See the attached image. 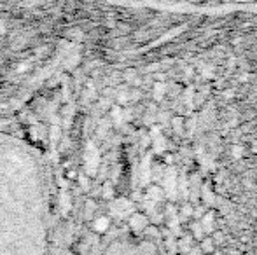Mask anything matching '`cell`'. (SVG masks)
Instances as JSON below:
<instances>
[{
    "label": "cell",
    "instance_id": "obj_5",
    "mask_svg": "<svg viewBox=\"0 0 257 255\" xmlns=\"http://www.w3.org/2000/svg\"><path fill=\"white\" fill-rule=\"evenodd\" d=\"M79 184L82 185V189H88L89 187V184H88V178L82 175V177H79Z\"/></svg>",
    "mask_w": 257,
    "mask_h": 255
},
{
    "label": "cell",
    "instance_id": "obj_3",
    "mask_svg": "<svg viewBox=\"0 0 257 255\" xmlns=\"http://www.w3.org/2000/svg\"><path fill=\"white\" fill-rule=\"evenodd\" d=\"M61 210L65 211V213H67L68 210H70V196H68V194H61Z\"/></svg>",
    "mask_w": 257,
    "mask_h": 255
},
{
    "label": "cell",
    "instance_id": "obj_2",
    "mask_svg": "<svg viewBox=\"0 0 257 255\" xmlns=\"http://www.w3.org/2000/svg\"><path fill=\"white\" fill-rule=\"evenodd\" d=\"M130 224H132V227L135 229V231H140V229L146 227L147 220H146V217H144V215H139V213H137V215H133V217H132Z\"/></svg>",
    "mask_w": 257,
    "mask_h": 255
},
{
    "label": "cell",
    "instance_id": "obj_6",
    "mask_svg": "<svg viewBox=\"0 0 257 255\" xmlns=\"http://www.w3.org/2000/svg\"><path fill=\"white\" fill-rule=\"evenodd\" d=\"M110 196H112L110 185H105V187H103V197H110Z\"/></svg>",
    "mask_w": 257,
    "mask_h": 255
},
{
    "label": "cell",
    "instance_id": "obj_4",
    "mask_svg": "<svg viewBox=\"0 0 257 255\" xmlns=\"http://www.w3.org/2000/svg\"><path fill=\"white\" fill-rule=\"evenodd\" d=\"M60 135H61L60 126H53L51 128V140L53 142H58V140H60Z\"/></svg>",
    "mask_w": 257,
    "mask_h": 255
},
{
    "label": "cell",
    "instance_id": "obj_7",
    "mask_svg": "<svg viewBox=\"0 0 257 255\" xmlns=\"http://www.w3.org/2000/svg\"><path fill=\"white\" fill-rule=\"evenodd\" d=\"M6 30H7V25L4 23L2 20H0V35H4V34H6Z\"/></svg>",
    "mask_w": 257,
    "mask_h": 255
},
{
    "label": "cell",
    "instance_id": "obj_1",
    "mask_svg": "<svg viewBox=\"0 0 257 255\" xmlns=\"http://www.w3.org/2000/svg\"><path fill=\"white\" fill-rule=\"evenodd\" d=\"M108 225H110V218L108 217H98L93 220V229L96 232H105L108 229Z\"/></svg>",
    "mask_w": 257,
    "mask_h": 255
}]
</instances>
